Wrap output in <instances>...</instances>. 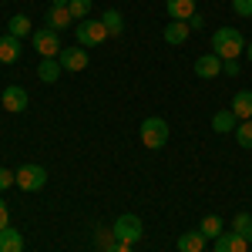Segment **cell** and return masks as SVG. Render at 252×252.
I'll return each mask as SVG.
<instances>
[{
	"label": "cell",
	"instance_id": "cell-23",
	"mask_svg": "<svg viewBox=\"0 0 252 252\" xmlns=\"http://www.w3.org/2000/svg\"><path fill=\"white\" fill-rule=\"evenodd\" d=\"M101 24H104V31H108V34H115V37L121 34V31H125V17H121L118 10H104Z\"/></svg>",
	"mask_w": 252,
	"mask_h": 252
},
{
	"label": "cell",
	"instance_id": "cell-11",
	"mask_svg": "<svg viewBox=\"0 0 252 252\" xmlns=\"http://www.w3.org/2000/svg\"><path fill=\"white\" fill-rule=\"evenodd\" d=\"M20 51H24V47H20V37H14V34H3V37H0V61H3V64H14V61L20 58Z\"/></svg>",
	"mask_w": 252,
	"mask_h": 252
},
{
	"label": "cell",
	"instance_id": "cell-15",
	"mask_svg": "<svg viewBox=\"0 0 252 252\" xmlns=\"http://www.w3.org/2000/svg\"><path fill=\"white\" fill-rule=\"evenodd\" d=\"M61 74H64V67H61V61H58V58H44V61H40L37 78L44 81V84H54Z\"/></svg>",
	"mask_w": 252,
	"mask_h": 252
},
{
	"label": "cell",
	"instance_id": "cell-26",
	"mask_svg": "<svg viewBox=\"0 0 252 252\" xmlns=\"http://www.w3.org/2000/svg\"><path fill=\"white\" fill-rule=\"evenodd\" d=\"M94 242H97V246H101L104 252L118 246V239H115V232H111V229H97V239H94Z\"/></svg>",
	"mask_w": 252,
	"mask_h": 252
},
{
	"label": "cell",
	"instance_id": "cell-12",
	"mask_svg": "<svg viewBox=\"0 0 252 252\" xmlns=\"http://www.w3.org/2000/svg\"><path fill=\"white\" fill-rule=\"evenodd\" d=\"M0 252H24V235L14 225L0 229Z\"/></svg>",
	"mask_w": 252,
	"mask_h": 252
},
{
	"label": "cell",
	"instance_id": "cell-24",
	"mask_svg": "<svg viewBox=\"0 0 252 252\" xmlns=\"http://www.w3.org/2000/svg\"><path fill=\"white\" fill-rule=\"evenodd\" d=\"M67 10H71V17L81 24V20L91 17V0H71V3H67Z\"/></svg>",
	"mask_w": 252,
	"mask_h": 252
},
{
	"label": "cell",
	"instance_id": "cell-21",
	"mask_svg": "<svg viewBox=\"0 0 252 252\" xmlns=\"http://www.w3.org/2000/svg\"><path fill=\"white\" fill-rule=\"evenodd\" d=\"M185 37H189V24H185V20H172V24L165 27V40H168V44H185Z\"/></svg>",
	"mask_w": 252,
	"mask_h": 252
},
{
	"label": "cell",
	"instance_id": "cell-4",
	"mask_svg": "<svg viewBox=\"0 0 252 252\" xmlns=\"http://www.w3.org/2000/svg\"><path fill=\"white\" fill-rule=\"evenodd\" d=\"M14 175H17V189H24V192H40V189L47 185V172H44L40 165H34V161L20 165Z\"/></svg>",
	"mask_w": 252,
	"mask_h": 252
},
{
	"label": "cell",
	"instance_id": "cell-31",
	"mask_svg": "<svg viewBox=\"0 0 252 252\" xmlns=\"http://www.w3.org/2000/svg\"><path fill=\"white\" fill-rule=\"evenodd\" d=\"M185 24H189V31H198V27H202L205 20H202V14L195 10V14H192V17H189V20H185Z\"/></svg>",
	"mask_w": 252,
	"mask_h": 252
},
{
	"label": "cell",
	"instance_id": "cell-9",
	"mask_svg": "<svg viewBox=\"0 0 252 252\" xmlns=\"http://www.w3.org/2000/svg\"><path fill=\"white\" fill-rule=\"evenodd\" d=\"M215 252H249V242L239 232H222L215 239Z\"/></svg>",
	"mask_w": 252,
	"mask_h": 252
},
{
	"label": "cell",
	"instance_id": "cell-30",
	"mask_svg": "<svg viewBox=\"0 0 252 252\" xmlns=\"http://www.w3.org/2000/svg\"><path fill=\"white\" fill-rule=\"evenodd\" d=\"M222 74L235 78V74H239V61H222Z\"/></svg>",
	"mask_w": 252,
	"mask_h": 252
},
{
	"label": "cell",
	"instance_id": "cell-27",
	"mask_svg": "<svg viewBox=\"0 0 252 252\" xmlns=\"http://www.w3.org/2000/svg\"><path fill=\"white\" fill-rule=\"evenodd\" d=\"M232 10L239 17H252V0H232Z\"/></svg>",
	"mask_w": 252,
	"mask_h": 252
},
{
	"label": "cell",
	"instance_id": "cell-20",
	"mask_svg": "<svg viewBox=\"0 0 252 252\" xmlns=\"http://www.w3.org/2000/svg\"><path fill=\"white\" fill-rule=\"evenodd\" d=\"M7 34H14V37H27V34H34L31 17H27V14H14V17H10V27H7Z\"/></svg>",
	"mask_w": 252,
	"mask_h": 252
},
{
	"label": "cell",
	"instance_id": "cell-17",
	"mask_svg": "<svg viewBox=\"0 0 252 252\" xmlns=\"http://www.w3.org/2000/svg\"><path fill=\"white\" fill-rule=\"evenodd\" d=\"M232 115L239 118V121H249L252 118V91H239V94L232 97Z\"/></svg>",
	"mask_w": 252,
	"mask_h": 252
},
{
	"label": "cell",
	"instance_id": "cell-19",
	"mask_svg": "<svg viewBox=\"0 0 252 252\" xmlns=\"http://www.w3.org/2000/svg\"><path fill=\"white\" fill-rule=\"evenodd\" d=\"M198 232L205 235V239H219V235L225 232V222H222L219 215H205V219H202V225H198Z\"/></svg>",
	"mask_w": 252,
	"mask_h": 252
},
{
	"label": "cell",
	"instance_id": "cell-33",
	"mask_svg": "<svg viewBox=\"0 0 252 252\" xmlns=\"http://www.w3.org/2000/svg\"><path fill=\"white\" fill-rule=\"evenodd\" d=\"M71 0H51V7H67Z\"/></svg>",
	"mask_w": 252,
	"mask_h": 252
},
{
	"label": "cell",
	"instance_id": "cell-5",
	"mask_svg": "<svg viewBox=\"0 0 252 252\" xmlns=\"http://www.w3.org/2000/svg\"><path fill=\"white\" fill-rule=\"evenodd\" d=\"M31 40H34V47H37V54L40 58H58L61 51V37H58V31H51V27H40V31H34L31 34Z\"/></svg>",
	"mask_w": 252,
	"mask_h": 252
},
{
	"label": "cell",
	"instance_id": "cell-16",
	"mask_svg": "<svg viewBox=\"0 0 252 252\" xmlns=\"http://www.w3.org/2000/svg\"><path fill=\"white\" fill-rule=\"evenodd\" d=\"M202 249H205V235L198 232V229L178 235V252H202Z\"/></svg>",
	"mask_w": 252,
	"mask_h": 252
},
{
	"label": "cell",
	"instance_id": "cell-13",
	"mask_svg": "<svg viewBox=\"0 0 252 252\" xmlns=\"http://www.w3.org/2000/svg\"><path fill=\"white\" fill-rule=\"evenodd\" d=\"M239 128V118L232 115V108H225V111H215L212 118V131H219V135H229V131H235Z\"/></svg>",
	"mask_w": 252,
	"mask_h": 252
},
{
	"label": "cell",
	"instance_id": "cell-3",
	"mask_svg": "<svg viewBox=\"0 0 252 252\" xmlns=\"http://www.w3.org/2000/svg\"><path fill=\"white\" fill-rule=\"evenodd\" d=\"M138 135H141L145 148H165V141H168V121L165 118H145Z\"/></svg>",
	"mask_w": 252,
	"mask_h": 252
},
{
	"label": "cell",
	"instance_id": "cell-8",
	"mask_svg": "<svg viewBox=\"0 0 252 252\" xmlns=\"http://www.w3.org/2000/svg\"><path fill=\"white\" fill-rule=\"evenodd\" d=\"M0 104H3V111L20 115V111H27V91H24V88H17V84H10V88L0 94Z\"/></svg>",
	"mask_w": 252,
	"mask_h": 252
},
{
	"label": "cell",
	"instance_id": "cell-25",
	"mask_svg": "<svg viewBox=\"0 0 252 252\" xmlns=\"http://www.w3.org/2000/svg\"><path fill=\"white\" fill-rule=\"evenodd\" d=\"M235 141H239L242 148H252V118H249V121H239V128H235Z\"/></svg>",
	"mask_w": 252,
	"mask_h": 252
},
{
	"label": "cell",
	"instance_id": "cell-32",
	"mask_svg": "<svg viewBox=\"0 0 252 252\" xmlns=\"http://www.w3.org/2000/svg\"><path fill=\"white\" fill-rule=\"evenodd\" d=\"M108 252H135V249H131V246H125V242H118L115 249H108Z\"/></svg>",
	"mask_w": 252,
	"mask_h": 252
},
{
	"label": "cell",
	"instance_id": "cell-6",
	"mask_svg": "<svg viewBox=\"0 0 252 252\" xmlns=\"http://www.w3.org/2000/svg\"><path fill=\"white\" fill-rule=\"evenodd\" d=\"M104 37H108V31H104L101 20H81L78 24V44L81 47H94V44H101Z\"/></svg>",
	"mask_w": 252,
	"mask_h": 252
},
{
	"label": "cell",
	"instance_id": "cell-2",
	"mask_svg": "<svg viewBox=\"0 0 252 252\" xmlns=\"http://www.w3.org/2000/svg\"><path fill=\"white\" fill-rule=\"evenodd\" d=\"M111 232H115L118 242H125V246H135L145 239V225H141V219L135 212H125L115 219V225H111Z\"/></svg>",
	"mask_w": 252,
	"mask_h": 252
},
{
	"label": "cell",
	"instance_id": "cell-28",
	"mask_svg": "<svg viewBox=\"0 0 252 252\" xmlns=\"http://www.w3.org/2000/svg\"><path fill=\"white\" fill-rule=\"evenodd\" d=\"M10 185H17V175L10 172V168H0V192L10 189Z\"/></svg>",
	"mask_w": 252,
	"mask_h": 252
},
{
	"label": "cell",
	"instance_id": "cell-10",
	"mask_svg": "<svg viewBox=\"0 0 252 252\" xmlns=\"http://www.w3.org/2000/svg\"><path fill=\"white\" fill-rule=\"evenodd\" d=\"M195 74L198 78H219L222 74V58H215V54H202V58L195 61Z\"/></svg>",
	"mask_w": 252,
	"mask_h": 252
},
{
	"label": "cell",
	"instance_id": "cell-18",
	"mask_svg": "<svg viewBox=\"0 0 252 252\" xmlns=\"http://www.w3.org/2000/svg\"><path fill=\"white\" fill-rule=\"evenodd\" d=\"M71 20L74 17H71L67 7H51V10H47V27H51V31H64Z\"/></svg>",
	"mask_w": 252,
	"mask_h": 252
},
{
	"label": "cell",
	"instance_id": "cell-29",
	"mask_svg": "<svg viewBox=\"0 0 252 252\" xmlns=\"http://www.w3.org/2000/svg\"><path fill=\"white\" fill-rule=\"evenodd\" d=\"M10 225V209H7V202L0 198V229H7Z\"/></svg>",
	"mask_w": 252,
	"mask_h": 252
},
{
	"label": "cell",
	"instance_id": "cell-22",
	"mask_svg": "<svg viewBox=\"0 0 252 252\" xmlns=\"http://www.w3.org/2000/svg\"><path fill=\"white\" fill-rule=\"evenodd\" d=\"M232 232H239L246 242H252V215L249 212H239L232 219Z\"/></svg>",
	"mask_w": 252,
	"mask_h": 252
},
{
	"label": "cell",
	"instance_id": "cell-1",
	"mask_svg": "<svg viewBox=\"0 0 252 252\" xmlns=\"http://www.w3.org/2000/svg\"><path fill=\"white\" fill-rule=\"evenodd\" d=\"M246 51V37L235 31V27H219L212 34V54L222 61H235Z\"/></svg>",
	"mask_w": 252,
	"mask_h": 252
},
{
	"label": "cell",
	"instance_id": "cell-34",
	"mask_svg": "<svg viewBox=\"0 0 252 252\" xmlns=\"http://www.w3.org/2000/svg\"><path fill=\"white\" fill-rule=\"evenodd\" d=\"M246 54H249V61H252V44H246Z\"/></svg>",
	"mask_w": 252,
	"mask_h": 252
},
{
	"label": "cell",
	"instance_id": "cell-7",
	"mask_svg": "<svg viewBox=\"0 0 252 252\" xmlns=\"http://www.w3.org/2000/svg\"><path fill=\"white\" fill-rule=\"evenodd\" d=\"M58 61H61V67H64V71L78 74V71L88 67V51H84V47H64V51L58 54Z\"/></svg>",
	"mask_w": 252,
	"mask_h": 252
},
{
	"label": "cell",
	"instance_id": "cell-14",
	"mask_svg": "<svg viewBox=\"0 0 252 252\" xmlns=\"http://www.w3.org/2000/svg\"><path fill=\"white\" fill-rule=\"evenodd\" d=\"M165 10L172 20H189L195 14V0H165Z\"/></svg>",
	"mask_w": 252,
	"mask_h": 252
}]
</instances>
